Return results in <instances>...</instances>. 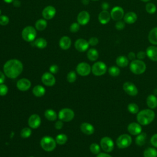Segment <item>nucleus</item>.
<instances>
[{"mask_svg": "<svg viewBox=\"0 0 157 157\" xmlns=\"http://www.w3.org/2000/svg\"><path fill=\"white\" fill-rule=\"evenodd\" d=\"M23 69L22 63L17 59H11L6 61L3 67L4 73L10 78H15L21 74Z\"/></svg>", "mask_w": 157, "mask_h": 157, "instance_id": "nucleus-1", "label": "nucleus"}, {"mask_svg": "<svg viewBox=\"0 0 157 157\" xmlns=\"http://www.w3.org/2000/svg\"><path fill=\"white\" fill-rule=\"evenodd\" d=\"M155 117V112L149 109L142 110L137 113L136 118L140 125H148L150 124Z\"/></svg>", "mask_w": 157, "mask_h": 157, "instance_id": "nucleus-2", "label": "nucleus"}, {"mask_svg": "<svg viewBox=\"0 0 157 157\" xmlns=\"http://www.w3.org/2000/svg\"><path fill=\"white\" fill-rule=\"evenodd\" d=\"M129 69L134 74H142L146 70V64L142 60L138 59H134L131 61L129 65Z\"/></svg>", "mask_w": 157, "mask_h": 157, "instance_id": "nucleus-3", "label": "nucleus"}, {"mask_svg": "<svg viewBox=\"0 0 157 157\" xmlns=\"http://www.w3.org/2000/svg\"><path fill=\"white\" fill-rule=\"evenodd\" d=\"M40 144L44 150L46 151H52L56 148V142L53 137L46 136L41 139Z\"/></svg>", "mask_w": 157, "mask_h": 157, "instance_id": "nucleus-4", "label": "nucleus"}, {"mask_svg": "<svg viewBox=\"0 0 157 157\" xmlns=\"http://www.w3.org/2000/svg\"><path fill=\"white\" fill-rule=\"evenodd\" d=\"M21 36L25 41L32 42L36 37V30L34 27L28 26L23 29Z\"/></svg>", "mask_w": 157, "mask_h": 157, "instance_id": "nucleus-5", "label": "nucleus"}, {"mask_svg": "<svg viewBox=\"0 0 157 157\" xmlns=\"http://www.w3.org/2000/svg\"><path fill=\"white\" fill-rule=\"evenodd\" d=\"M107 69L106 64L102 61H97L91 67V72L96 76L104 75L106 72Z\"/></svg>", "mask_w": 157, "mask_h": 157, "instance_id": "nucleus-6", "label": "nucleus"}, {"mask_svg": "<svg viewBox=\"0 0 157 157\" xmlns=\"http://www.w3.org/2000/svg\"><path fill=\"white\" fill-rule=\"evenodd\" d=\"M131 143L132 138L129 135L127 134L120 135L116 140L117 145L120 148H126L130 146Z\"/></svg>", "mask_w": 157, "mask_h": 157, "instance_id": "nucleus-7", "label": "nucleus"}, {"mask_svg": "<svg viewBox=\"0 0 157 157\" xmlns=\"http://www.w3.org/2000/svg\"><path fill=\"white\" fill-rule=\"evenodd\" d=\"M74 117V111L69 108H64L59 110L58 113V118L60 120L65 122L71 121Z\"/></svg>", "mask_w": 157, "mask_h": 157, "instance_id": "nucleus-8", "label": "nucleus"}, {"mask_svg": "<svg viewBox=\"0 0 157 157\" xmlns=\"http://www.w3.org/2000/svg\"><path fill=\"white\" fill-rule=\"evenodd\" d=\"M100 145L102 149L107 153L111 152L114 148V143L109 137H104L100 141Z\"/></svg>", "mask_w": 157, "mask_h": 157, "instance_id": "nucleus-9", "label": "nucleus"}, {"mask_svg": "<svg viewBox=\"0 0 157 157\" xmlns=\"http://www.w3.org/2000/svg\"><path fill=\"white\" fill-rule=\"evenodd\" d=\"M91 71V66L89 64L85 62L80 63L76 67L77 72L81 76H86L89 75Z\"/></svg>", "mask_w": 157, "mask_h": 157, "instance_id": "nucleus-10", "label": "nucleus"}, {"mask_svg": "<svg viewBox=\"0 0 157 157\" xmlns=\"http://www.w3.org/2000/svg\"><path fill=\"white\" fill-rule=\"evenodd\" d=\"M123 90L129 96H135L138 94V89L132 82H126L123 85Z\"/></svg>", "mask_w": 157, "mask_h": 157, "instance_id": "nucleus-11", "label": "nucleus"}, {"mask_svg": "<svg viewBox=\"0 0 157 157\" xmlns=\"http://www.w3.org/2000/svg\"><path fill=\"white\" fill-rule=\"evenodd\" d=\"M111 18L115 21H118L121 20L124 15L123 9L120 6L114 7L110 12Z\"/></svg>", "mask_w": 157, "mask_h": 157, "instance_id": "nucleus-12", "label": "nucleus"}, {"mask_svg": "<svg viewBox=\"0 0 157 157\" xmlns=\"http://www.w3.org/2000/svg\"><path fill=\"white\" fill-rule=\"evenodd\" d=\"M41 80L42 83L45 85L48 86H53L56 82L55 78L53 76V74H52L51 72H45L42 75L41 77Z\"/></svg>", "mask_w": 157, "mask_h": 157, "instance_id": "nucleus-13", "label": "nucleus"}, {"mask_svg": "<svg viewBox=\"0 0 157 157\" xmlns=\"http://www.w3.org/2000/svg\"><path fill=\"white\" fill-rule=\"evenodd\" d=\"M89 45L90 44L88 43V41L83 38L78 39L74 44V47L75 49L80 52H85L88 48Z\"/></svg>", "mask_w": 157, "mask_h": 157, "instance_id": "nucleus-14", "label": "nucleus"}, {"mask_svg": "<svg viewBox=\"0 0 157 157\" xmlns=\"http://www.w3.org/2000/svg\"><path fill=\"white\" fill-rule=\"evenodd\" d=\"M42 14L44 19L50 20L55 17L56 14V9L52 6H48L43 9Z\"/></svg>", "mask_w": 157, "mask_h": 157, "instance_id": "nucleus-15", "label": "nucleus"}, {"mask_svg": "<svg viewBox=\"0 0 157 157\" xmlns=\"http://www.w3.org/2000/svg\"><path fill=\"white\" fill-rule=\"evenodd\" d=\"M31 85V83L29 80L23 78L18 80L17 82V88L22 91H26L28 90Z\"/></svg>", "mask_w": 157, "mask_h": 157, "instance_id": "nucleus-16", "label": "nucleus"}, {"mask_svg": "<svg viewBox=\"0 0 157 157\" xmlns=\"http://www.w3.org/2000/svg\"><path fill=\"white\" fill-rule=\"evenodd\" d=\"M41 124L40 117L37 114L31 115L28 119V124L30 128L33 129H36Z\"/></svg>", "mask_w": 157, "mask_h": 157, "instance_id": "nucleus-17", "label": "nucleus"}, {"mask_svg": "<svg viewBox=\"0 0 157 157\" xmlns=\"http://www.w3.org/2000/svg\"><path fill=\"white\" fill-rule=\"evenodd\" d=\"M77 23H78L80 25H86L90 19V13L85 10L81 11L77 15Z\"/></svg>", "mask_w": 157, "mask_h": 157, "instance_id": "nucleus-18", "label": "nucleus"}, {"mask_svg": "<svg viewBox=\"0 0 157 157\" xmlns=\"http://www.w3.org/2000/svg\"><path fill=\"white\" fill-rule=\"evenodd\" d=\"M128 131L131 135L136 136L142 132V126L139 123L132 122L128 126Z\"/></svg>", "mask_w": 157, "mask_h": 157, "instance_id": "nucleus-19", "label": "nucleus"}, {"mask_svg": "<svg viewBox=\"0 0 157 157\" xmlns=\"http://www.w3.org/2000/svg\"><path fill=\"white\" fill-rule=\"evenodd\" d=\"M145 52L150 59L153 61H157V47L150 45L147 48Z\"/></svg>", "mask_w": 157, "mask_h": 157, "instance_id": "nucleus-20", "label": "nucleus"}, {"mask_svg": "<svg viewBox=\"0 0 157 157\" xmlns=\"http://www.w3.org/2000/svg\"><path fill=\"white\" fill-rule=\"evenodd\" d=\"M111 18L110 13L108 10H102L98 15V20L100 23L102 25H105L110 21Z\"/></svg>", "mask_w": 157, "mask_h": 157, "instance_id": "nucleus-21", "label": "nucleus"}, {"mask_svg": "<svg viewBox=\"0 0 157 157\" xmlns=\"http://www.w3.org/2000/svg\"><path fill=\"white\" fill-rule=\"evenodd\" d=\"M81 131L86 135H91L94 132V126L89 123H83L80 124Z\"/></svg>", "mask_w": 157, "mask_h": 157, "instance_id": "nucleus-22", "label": "nucleus"}, {"mask_svg": "<svg viewBox=\"0 0 157 157\" xmlns=\"http://www.w3.org/2000/svg\"><path fill=\"white\" fill-rule=\"evenodd\" d=\"M124 21L127 24H133L137 20V14L134 12H128L124 14L123 17Z\"/></svg>", "mask_w": 157, "mask_h": 157, "instance_id": "nucleus-23", "label": "nucleus"}, {"mask_svg": "<svg viewBox=\"0 0 157 157\" xmlns=\"http://www.w3.org/2000/svg\"><path fill=\"white\" fill-rule=\"evenodd\" d=\"M71 39L68 36L62 37L59 42V45L63 50H67L71 46Z\"/></svg>", "mask_w": 157, "mask_h": 157, "instance_id": "nucleus-24", "label": "nucleus"}, {"mask_svg": "<svg viewBox=\"0 0 157 157\" xmlns=\"http://www.w3.org/2000/svg\"><path fill=\"white\" fill-rule=\"evenodd\" d=\"M148 39L151 44L157 45V27H155L150 30L148 35Z\"/></svg>", "mask_w": 157, "mask_h": 157, "instance_id": "nucleus-25", "label": "nucleus"}, {"mask_svg": "<svg viewBox=\"0 0 157 157\" xmlns=\"http://www.w3.org/2000/svg\"><path fill=\"white\" fill-rule=\"evenodd\" d=\"M115 62L118 66L121 67H125L129 64V59L126 56L120 55L117 58Z\"/></svg>", "mask_w": 157, "mask_h": 157, "instance_id": "nucleus-26", "label": "nucleus"}, {"mask_svg": "<svg viewBox=\"0 0 157 157\" xmlns=\"http://www.w3.org/2000/svg\"><path fill=\"white\" fill-rule=\"evenodd\" d=\"M147 104L150 109H155L157 107V97L154 94H150L147 98Z\"/></svg>", "mask_w": 157, "mask_h": 157, "instance_id": "nucleus-27", "label": "nucleus"}, {"mask_svg": "<svg viewBox=\"0 0 157 157\" xmlns=\"http://www.w3.org/2000/svg\"><path fill=\"white\" fill-rule=\"evenodd\" d=\"M33 93L36 97H42L45 93V89L42 86L38 85L33 88Z\"/></svg>", "mask_w": 157, "mask_h": 157, "instance_id": "nucleus-28", "label": "nucleus"}, {"mask_svg": "<svg viewBox=\"0 0 157 157\" xmlns=\"http://www.w3.org/2000/svg\"><path fill=\"white\" fill-rule=\"evenodd\" d=\"M147 139V134L145 132H140L139 134L137 135L135 139L136 144L139 146H142L145 144Z\"/></svg>", "mask_w": 157, "mask_h": 157, "instance_id": "nucleus-29", "label": "nucleus"}, {"mask_svg": "<svg viewBox=\"0 0 157 157\" xmlns=\"http://www.w3.org/2000/svg\"><path fill=\"white\" fill-rule=\"evenodd\" d=\"M87 57L89 60L94 61L98 59L99 57V53L95 48H90L87 52Z\"/></svg>", "mask_w": 157, "mask_h": 157, "instance_id": "nucleus-30", "label": "nucleus"}, {"mask_svg": "<svg viewBox=\"0 0 157 157\" xmlns=\"http://www.w3.org/2000/svg\"><path fill=\"white\" fill-rule=\"evenodd\" d=\"M45 117L49 121H55L57 118V113L53 109H47L44 112Z\"/></svg>", "mask_w": 157, "mask_h": 157, "instance_id": "nucleus-31", "label": "nucleus"}, {"mask_svg": "<svg viewBox=\"0 0 157 157\" xmlns=\"http://www.w3.org/2000/svg\"><path fill=\"white\" fill-rule=\"evenodd\" d=\"M47 26V22L45 19H39L35 23L36 29L38 31L44 30Z\"/></svg>", "mask_w": 157, "mask_h": 157, "instance_id": "nucleus-32", "label": "nucleus"}, {"mask_svg": "<svg viewBox=\"0 0 157 157\" xmlns=\"http://www.w3.org/2000/svg\"><path fill=\"white\" fill-rule=\"evenodd\" d=\"M34 45L39 48L42 49L47 47V40L42 37H39L36 39L34 42Z\"/></svg>", "mask_w": 157, "mask_h": 157, "instance_id": "nucleus-33", "label": "nucleus"}, {"mask_svg": "<svg viewBox=\"0 0 157 157\" xmlns=\"http://www.w3.org/2000/svg\"><path fill=\"white\" fill-rule=\"evenodd\" d=\"M144 157H157V150L152 147L146 148L144 151Z\"/></svg>", "mask_w": 157, "mask_h": 157, "instance_id": "nucleus-34", "label": "nucleus"}, {"mask_svg": "<svg viewBox=\"0 0 157 157\" xmlns=\"http://www.w3.org/2000/svg\"><path fill=\"white\" fill-rule=\"evenodd\" d=\"M55 140L58 145H64L67 140V137L64 134H59L56 136Z\"/></svg>", "mask_w": 157, "mask_h": 157, "instance_id": "nucleus-35", "label": "nucleus"}, {"mask_svg": "<svg viewBox=\"0 0 157 157\" xmlns=\"http://www.w3.org/2000/svg\"><path fill=\"white\" fill-rule=\"evenodd\" d=\"M108 72L112 77H117L120 73V70L117 66H112L109 68Z\"/></svg>", "mask_w": 157, "mask_h": 157, "instance_id": "nucleus-36", "label": "nucleus"}, {"mask_svg": "<svg viewBox=\"0 0 157 157\" xmlns=\"http://www.w3.org/2000/svg\"><path fill=\"white\" fill-rule=\"evenodd\" d=\"M145 10L150 14H153L156 11V6L154 3L148 2L145 6Z\"/></svg>", "mask_w": 157, "mask_h": 157, "instance_id": "nucleus-37", "label": "nucleus"}, {"mask_svg": "<svg viewBox=\"0 0 157 157\" xmlns=\"http://www.w3.org/2000/svg\"><path fill=\"white\" fill-rule=\"evenodd\" d=\"M128 110L132 114H136L139 112V107L135 103H130L128 105Z\"/></svg>", "mask_w": 157, "mask_h": 157, "instance_id": "nucleus-38", "label": "nucleus"}, {"mask_svg": "<svg viewBox=\"0 0 157 157\" xmlns=\"http://www.w3.org/2000/svg\"><path fill=\"white\" fill-rule=\"evenodd\" d=\"M100 146L96 143H93L90 146L91 152L94 155H98L100 153Z\"/></svg>", "mask_w": 157, "mask_h": 157, "instance_id": "nucleus-39", "label": "nucleus"}, {"mask_svg": "<svg viewBox=\"0 0 157 157\" xmlns=\"http://www.w3.org/2000/svg\"><path fill=\"white\" fill-rule=\"evenodd\" d=\"M32 133V131L29 128H24L21 129L20 132L21 137L23 138H28L29 137Z\"/></svg>", "mask_w": 157, "mask_h": 157, "instance_id": "nucleus-40", "label": "nucleus"}, {"mask_svg": "<svg viewBox=\"0 0 157 157\" xmlns=\"http://www.w3.org/2000/svg\"><path fill=\"white\" fill-rule=\"evenodd\" d=\"M76 78H77L76 73L73 71H70L67 75V80L69 83L74 82L76 80Z\"/></svg>", "mask_w": 157, "mask_h": 157, "instance_id": "nucleus-41", "label": "nucleus"}, {"mask_svg": "<svg viewBox=\"0 0 157 157\" xmlns=\"http://www.w3.org/2000/svg\"><path fill=\"white\" fill-rule=\"evenodd\" d=\"M125 22L124 21L122 20H118L117 21L116 23H115V28L116 29L118 30V31H121L124 29V28H125Z\"/></svg>", "mask_w": 157, "mask_h": 157, "instance_id": "nucleus-42", "label": "nucleus"}, {"mask_svg": "<svg viewBox=\"0 0 157 157\" xmlns=\"http://www.w3.org/2000/svg\"><path fill=\"white\" fill-rule=\"evenodd\" d=\"M80 25L78 23H76V22L72 23L70 26V28H69L70 31L72 32V33L77 32L80 29Z\"/></svg>", "mask_w": 157, "mask_h": 157, "instance_id": "nucleus-43", "label": "nucleus"}, {"mask_svg": "<svg viewBox=\"0 0 157 157\" xmlns=\"http://www.w3.org/2000/svg\"><path fill=\"white\" fill-rule=\"evenodd\" d=\"M9 22V18L6 15H0V25L2 26L7 25Z\"/></svg>", "mask_w": 157, "mask_h": 157, "instance_id": "nucleus-44", "label": "nucleus"}, {"mask_svg": "<svg viewBox=\"0 0 157 157\" xmlns=\"http://www.w3.org/2000/svg\"><path fill=\"white\" fill-rule=\"evenodd\" d=\"M7 93H8L7 86L3 83L0 84V96H4L6 95Z\"/></svg>", "mask_w": 157, "mask_h": 157, "instance_id": "nucleus-45", "label": "nucleus"}, {"mask_svg": "<svg viewBox=\"0 0 157 157\" xmlns=\"http://www.w3.org/2000/svg\"><path fill=\"white\" fill-rule=\"evenodd\" d=\"M99 42V40L97 37H91L89 40H88V43L91 46H95Z\"/></svg>", "mask_w": 157, "mask_h": 157, "instance_id": "nucleus-46", "label": "nucleus"}, {"mask_svg": "<svg viewBox=\"0 0 157 157\" xmlns=\"http://www.w3.org/2000/svg\"><path fill=\"white\" fill-rule=\"evenodd\" d=\"M146 56H147L146 52L144 51H139V52H137L136 55V57L138 59H140V60L144 59L146 57Z\"/></svg>", "mask_w": 157, "mask_h": 157, "instance_id": "nucleus-47", "label": "nucleus"}, {"mask_svg": "<svg viewBox=\"0 0 157 157\" xmlns=\"http://www.w3.org/2000/svg\"><path fill=\"white\" fill-rule=\"evenodd\" d=\"M58 66L56 64H53L50 66L49 67V71L52 74H56L58 72Z\"/></svg>", "mask_w": 157, "mask_h": 157, "instance_id": "nucleus-48", "label": "nucleus"}, {"mask_svg": "<svg viewBox=\"0 0 157 157\" xmlns=\"http://www.w3.org/2000/svg\"><path fill=\"white\" fill-rule=\"evenodd\" d=\"M150 142H151V144L155 147L157 148V134H155L154 135H153V136L150 139Z\"/></svg>", "mask_w": 157, "mask_h": 157, "instance_id": "nucleus-49", "label": "nucleus"}, {"mask_svg": "<svg viewBox=\"0 0 157 157\" xmlns=\"http://www.w3.org/2000/svg\"><path fill=\"white\" fill-rule=\"evenodd\" d=\"M63 126V121L61 120H58L57 121L55 124V127L56 129H61Z\"/></svg>", "mask_w": 157, "mask_h": 157, "instance_id": "nucleus-50", "label": "nucleus"}, {"mask_svg": "<svg viewBox=\"0 0 157 157\" xmlns=\"http://www.w3.org/2000/svg\"><path fill=\"white\" fill-rule=\"evenodd\" d=\"M136 55L133 52H130L128 55V58L131 61H133L136 59Z\"/></svg>", "mask_w": 157, "mask_h": 157, "instance_id": "nucleus-51", "label": "nucleus"}, {"mask_svg": "<svg viewBox=\"0 0 157 157\" xmlns=\"http://www.w3.org/2000/svg\"><path fill=\"white\" fill-rule=\"evenodd\" d=\"M101 8L102 10H107V9L109 8V4L107 2H104L101 4Z\"/></svg>", "mask_w": 157, "mask_h": 157, "instance_id": "nucleus-52", "label": "nucleus"}, {"mask_svg": "<svg viewBox=\"0 0 157 157\" xmlns=\"http://www.w3.org/2000/svg\"><path fill=\"white\" fill-rule=\"evenodd\" d=\"M5 80V74L0 71V84L4 83Z\"/></svg>", "mask_w": 157, "mask_h": 157, "instance_id": "nucleus-53", "label": "nucleus"}, {"mask_svg": "<svg viewBox=\"0 0 157 157\" xmlns=\"http://www.w3.org/2000/svg\"><path fill=\"white\" fill-rule=\"evenodd\" d=\"M96 157H112V156L105 153H99V154L97 155Z\"/></svg>", "mask_w": 157, "mask_h": 157, "instance_id": "nucleus-54", "label": "nucleus"}, {"mask_svg": "<svg viewBox=\"0 0 157 157\" xmlns=\"http://www.w3.org/2000/svg\"><path fill=\"white\" fill-rule=\"evenodd\" d=\"M12 3H13V5L17 7H20L21 5V2L19 0H14Z\"/></svg>", "mask_w": 157, "mask_h": 157, "instance_id": "nucleus-55", "label": "nucleus"}, {"mask_svg": "<svg viewBox=\"0 0 157 157\" xmlns=\"http://www.w3.org/2000/svg\"><path fill=\"white\" fill-rule=\"evenodd\" d=\"M82 2L84 5H88L89 4V0H82Z\"/></svg>", "mask_w": 157, "mask_h": 157, "instance_id": "nucleus-56", "label": "nucleus"}, {"mask_svg": "<svg viewBox=\"0 0 157 157\" xmlns=\"http://www.w3.org/2000/svg\"><path fill=\"white\" fill-rule=\"evenodd\" d=\"M6 3H12L14 0H3Z\"/></svg>", "mask_w": 157, "mask_h": 157, "instance_id": "nucleus-57", "label": "nucleus"}, {"mask_svg": "<svg viewBox=\"0 0 157 157\" xmlns=\"http://www.w3.org/2000/svg\"><path fill=\"white\" fill-rule=\"evenodd\" d=\"M141 1H142V2H148V1H150V0H140Z\"/></svg>", "mask_w": 157, "mask_h": 157, "instance_id": "nucleus-58", "label": "nucleus"}, {"mask_svg": "<svg viewBox=\"0 0 157 157\" xmlns=\"http://www.w3.org/2000/svg\"><path fill=\"white\" fill-rule=\"evenodd\" d=\"M91 1H98L99 0H91Z\"/></svg>", "mask_w": 157, "mask_h": 157, "instance_id": "nucleus-59", "label": "nucleus"}, {"mask_svg": "<svg viewBox=\"0 0 157 157\" xmlns=\"http://www.w3.org/2000/svg\"><path fill=\"white\" fill-rule=\"evenodd\" d=\"M1 9H0V15H1Z\"/></svg>", "mask_w": 157, "mask_h": 157, "instance_id": "nucleus-60", "label": "nucleus"}, {"mask_svg": "<svg viewBox=\"0 0 157 157\" xmlns=\"http://www.w3.org/2000/svg\"><path fill=\"white\" fill-rule=\"evenodd\" d=\"M29 157H33V156H29Z\"/></svg>", "mask_w": 157, "mask_h": 157, "instance_id": "nucleus-61", "label": "nucleus"}]
</instances>
